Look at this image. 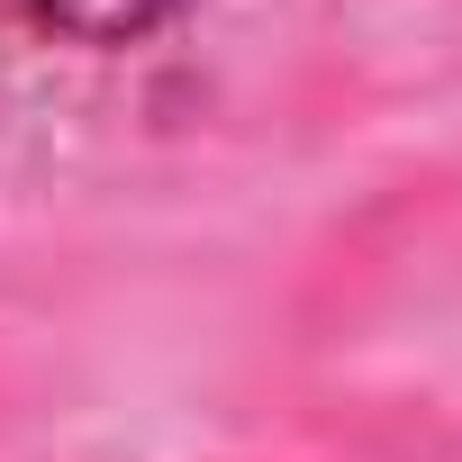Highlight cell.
Here are the masks:
<instances>
[{"label":"cell","mask_w":462,"mask_h":462,"mask_svg":"<svg viewBox=\"0 0 462 462\" xmlns=\"http://www.w3.org/2000/svg\"><path fill=\"white\" fill-rule=\"evenodd\" d=\"M19 19H37V28H55V37H82V46H118V37H145V28H163L181 0H10Z\"/></svg>","instance_id":"6da1fadb"}]
</instances>
